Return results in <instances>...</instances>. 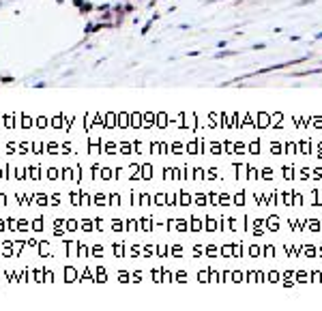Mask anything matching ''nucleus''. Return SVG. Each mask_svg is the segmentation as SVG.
Wrapping results in <instances>:
<instances>
[{
	"mask_svg": "<svg viewBox=\"0 0 322 311\" xmlns=\"http://www.w3.org/2000/svg\"><path fill=\"white\" fill-rule=\"evenodd\" d=\"M307 4H314V0H298L296 7H307Z\"/></svg>",
	"mask_w": 322,
	"mask_h": 311,
	"instance_id": "obj_3",
	"label": "nucleus"
},
{
	"mask_svg": "<svg viewBox=\"0 0 322 311\" xmlns=\"http://www.w3.org/2000/svg\"><path fill=\"white\" fill-rule=\"evenodd\" d=\"M322 73V67H316V69H305V71H296V73H290L294 77H305V75H318Z\"/></svg>",
	"mask_w": 322,
	"mask_h": 311,
	"instance_id": "obj_1",
	"label": "nucleus"
},
{
	"mask_svg": "<svg viewBox=\"0 0 322 311\" xmlns=\"http://www.w3.org/2000/svg\"><path fill=\"white\" fill-rule=\"evenodd\" d=\"M314 39H316V41H320V39H322V32H316V37H314Z\"/></svg>",
	"mask_w": 322,
	"mask_h": 311,
	"instance_id": "obj_5",
	"label": "nucleus"
},
{
	"mask_svg": "<svg viewBox=\"0 0 322 311\" xmlns=\"http://www.w3.org/2000/svg\"><path fill=\"white\" fill-rule=\"evenodd\" d=\"M264 47H266V43H256L251 49H264Z\"/></svg>",
	"mask_w": 322,
	"mask_h": 311,
	"instance_id": "obj_4",
	"label": "nucleus"
},
{
	"mask_svg": "<svg viewBox=\"0 0 322 311\" xmlns=\"http://www.w3.org/2000/svg\"><path fill=\"white\" fill-rule=\"evenodd\" d=\"M234 54H236V52H225V49H223V52H217V54H215V58H223V56H234Z\"/></svg>",
	"mask_w": 322,
	"mask_h": 311,
	"instance_id": "obj_2",
	"label": "nucleus"
}]
</instances>
